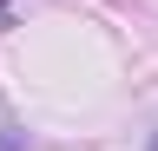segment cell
<instances>
[{
  "instance_id": "1",
  "label": "cell",
  "mask_w": 158,
  "mask_h": 151,
  "mask_svg": "<svg viewBox=\"0 0 158 151\" xmlns=\"http://www.w3.org/2000/svg\"><path fill=\"white\" fill-rule=\"evenodd\" d=\"M145 151H158V131H152V145H145Z\"/></svg>"
}]
</instances>
